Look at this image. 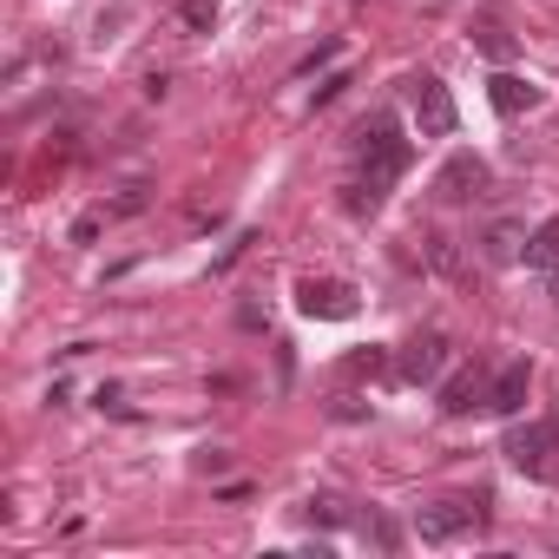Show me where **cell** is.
<instances>
[{"label":"cell","mask_w":559,"mask_h":559,"mask_svg":"<svg viewBox=\"0 0 559 559\" xmlns=\"http://www.w3.org/2000/svg\"><path fill=\"white\" fill-rule=\"evenodd\" d=\"M145 204H152V185H126V191H119V198H112L106 211H112V217H139Z\"/></svg>","instance_id":"obj_16"},{"label":"cell","mask_w":559,"mask_h":559,"mask_svg":"<svg viewBox=\"0 0 559 559\" xmlns=\"http://www.w3.org/2000/svg\"><path fill=\"white\" fill-rule=\"evenodd\" d=\"M435 191H441L448 204H467V198H480V191H487V165H480L474 152H454V158L441 165V178H435Z\"/></svg>","instance_id":"obj_7"},{"label":"cell","mask_w":559,"mask_h":559,"mask_svg":"<svg viewBox=\"0 0 559 559\" xmlns=\"http://www.w3.org/2000/svg\"><path fill=\"white\" fill-rule=\"evenodd\" d=\"M356 158H362V178H369L376 191H389V185H395V178L408 171V158H415V152H408L402 126H395L389 112H376V119H369V126L356 132Z\"/></svg>","instance_id":"obj_1"},{"label":"cell","mask_w":559,"mask_h":559,"mask_svg":"<svg viewBox=\"0 0 559 559\" xmlns=\"http://www.w3.org/2000/svg\"><path fill=\"white\" fill-rule=\"evenodd\" d=\"M474 526H480V507H474V500H435V507L415 513V533H421L428 546H448V539H461V533H474Z\"/></svg>","instance_id":"obj_3"},{"label":"cell","mask_w":559,"mask_h":559,"mask_svg":"<svg viewBox=\"0 0 559 559\" xmlns=\"http://www.w3.org/2000/svg\"><path fill=\"white\" fill-rule=\"evenodd\" d=\"M448 356H454V343L441 336V330H421L408 349H402V382H415V389H428V382H441V369H448Z\"/></svg>","instance_id":"obj_6"},{"label":"cell","mask_w":559,"mask_h":559,"mask_svg":"<svg viewBox=\"0 0 559 559\" xmlns=\"http://www.w3.org/2000/svg\"><path fill=\"white\" fill-rule=\"evenodd\" d=\"M106 224H112V211H86V217L73 224V243H93V237H99Z\"/></svg>","instance_id":"obj_18"},{"label":"cell","mask_w":559,"mask_h":559,"mask_svg":"<svg viewBox=\"0 0 559 559\" xmlns=\"http://www.w3.org/2000/svg\"><path fill=\"white\" fill-rule=\"evenodd\" d=\"M297 310L323 317V323H349L356 317V290L336 284V276H304V284H297Z\"/></svg>","instance_id":"obj_4"},{"label":"cell","mask_w":559,"mask_h":559,"mask_svg":"<svg viewBox=\"0 0 559 559\" xmlns=\"http://www.w3.org/2000/svg\"><path fill=\"white\" fill-rule=\"evenodd\" d=\"M552 454H559V441H552V428H546V421H539V428H513V435H507V461H513L526 480H546V474L559 467Z\"/></svg>","instance_id":"obj_5"},{"label":"cell","mask_w":559,"mask_h":559,"mask_svg":"<svg viewBox=\"0 0 559 559\" xmlns=\"http://www.w3.org/2000/svg\"><path fill=\"white\" fill-rule=\"evenodd\" d=\"M546 428H552V441H559V415H552V421H546Z\"/></svg>","instance_id":"obj_21"},{"label":"cell","mask_w":559,"mask_h":559,"mask_svg":"<svg viewBox=\"0 0 559 559\" xmlns=\"http://www.w3.org/2000/svg\"><path fill=\"white\" fill-rule=\"evenodd\" d=\"M526 263H533V270H559V217H546V224L526 237Z\"/></svg>","instance_id":"obj_13"},{"label":"cell","mask_w":559,"mask_h":559,"mask_svg":"<svg viewBox=\"0 0 559 559\" xmlns=\"http://www.w3.org/2000/svg\"><path fill=\"white\" fill-rule=\"evenodd\" d=\"M382 369H389L382 349H356V356H349V376H382Z\"/></svg>","instance_id":"obj_19"},{"label":"cell","mask_w":559,"mask_h":559,"mask_svg":"<svg viewBox=\"0 0 559 559\" xmlns=\"http://www.w3.org/2000/svg\"><path fill=\"white\" fill-rule=\"evenodd\" d=\"M421 257H428L435 276H448V284H461V276H467V257H461V243L448 230H421Z\"/></svg>","instance_id":"obj_10"},{"label":"cell","mask_w":559,"mask_h":559,"mask_svg":"<svg viewBox=\"0 0 559 559\" xmlns=\"http://www.w3.org/2000/svg\"><path fill=\"white\" fill-rule=\"evenodd\" d=\"M369 533H376V546H382V552H395V546H402V533H395V520H376Z\"/></svg>","instance_id":"obj_20"},{"label":"cell","mask_w":559,"mask_h":559,"mask_svg":"<svg viewBox=\"0 0 559 559\" xmlns=\"http://www.w3.org/2000/svg\"><path fill=\"white\" fill-rule=\"evenodd\" d=\"M526 389H533V369H526V362H507V369L487 382V408H493V415H520V408H526Z\"/></svg>","instance_id":"obj_9"},{"label":"cell","mask_w":559,"mask_h":559,"mask_svg":"<svg viewBox=\"0 0 559 559\" xmlns=\"http://www.w3.org/2000/svg\"><path fill=\"white\" fill-rule=\"evenodd\" d=\"M520 250H526V230H520V224H493V230L480 237V257H487V263H513Z\"/></svg>","instance_id":"obj_12"},{"label":"cell","mask_w":559,"mask_h":559,"mask_svg":"<svg viewBox=\"0 0 559 559\" xmlns=\"http://www.w3.org/2000/svg\"><path fill=\"white\" fill-rule=\"evenodd\" d=\"M408 106H415V126H421V139H448V132L461 126V112H454V93H448L435 73H415V80H408Z\"/></svg>","instance_id":"obj_2"},{"label":"cell","mask_w":559,"mask_h":559,"mask_svg":"<svg viewBox=\"0 0 559 559\" xmlns=\"http://www.w3.org/2000/svg\"><path fill=\"white\" fill-rule=\"evenodd\" d=\"M487 99H493V112H500V119H520V112H533V106H539V86H526L520 73H507V67H500V73L487 80Z\"/></svg>","instance_id":"obj_8"},{"label":"cell","mask_w":559,"mask_h":559,"mask_svg":"<svg viewBox=\"0 0 559 559\" xmlns=\"http://www.w3.org/2000/svg\"><path fill=\"white\" fill-rule=\"evenodd\" d=\"M474 53H487L493 67H507V60H513V40H507V27H500V21H480V27H474Z\"/></svg>","instance_id":"obj_14"},{"label":"cell","mask_w":559,"mask_h":559,"mask_svg":"<svg viewBox=\"0 0 559 559\" xmlns=\"http://www.w3.org/2000/svg\"><path fill=\"white\" fill-rule=\"evenodd\" d=\"M474 402H487L480 369H461V376H448V382H441V408H448V415H467Z\"/></svg>","instance_id":"obj_11"},{"label":"cell","mask_w":559,"mask_h":559,"mask_svg":"<svg viewBox=\"0 0 559 559\" xmlns=\"http://www.w3.org/2000/svg\"><path fill=\"white\" fill-rule=\"evenodd\" d=\"M178 21H185L191 34H211V21H217V0H178Z\"/></svg>","instance_id":"obj_15"},{"label":"cell","mask_w":559,"mask_h":559,"mask_svg":"<svg viewBox=\"0 0 559 559\" xmlns=\"http://www.w3.org/2000/svg\"><path fill=\"white\" fill-rule=\"evenodd\" d=\"M304 520H310V526H343L349 513H343V500H310V507H304Z\"/></svg>","instance_id":"obj_17"}]
</instances>
